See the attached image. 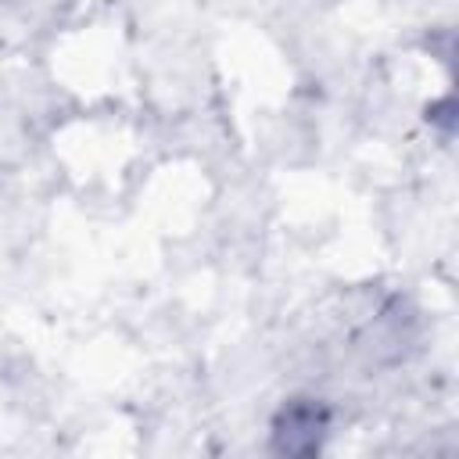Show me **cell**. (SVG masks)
<instances>
[{"mask_svg": "<svg viewBox=\"0 0 459 459\" xmlns=\"http://www.w3.org/2000/svg\"><path fill=\"white\" fill-rule=\"evenodd\" d=\"M326 427H330V412L316 398H298V402L283 405V412L276 416L273 441H276L280 452L308 455V452H319V445L326 437Z\"/></svg>", "mask_w": 459, "mask_h": 459, "instance_id": "1", "label": "cell"}]
</instances>
